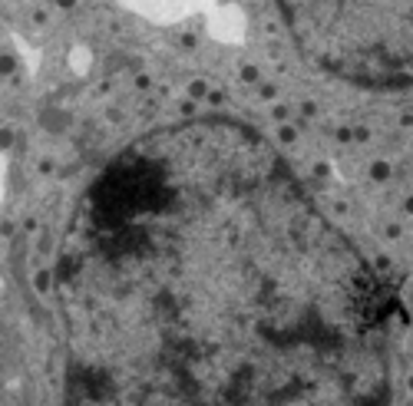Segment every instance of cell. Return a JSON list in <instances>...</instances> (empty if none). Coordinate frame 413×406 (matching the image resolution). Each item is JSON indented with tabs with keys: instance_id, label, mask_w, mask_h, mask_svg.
Segmentation results:
<instances>
[{
	"instance_id": "cell-1",
	"label": "cell",
	"mask_w": 413,
	"mask_h": 406,
	"mask_svg": "<svg viewBox=\"0 0 413 406\" xmlns=\"http://www.w3.org/2000/svg\"><path fill=\"white\" fill-rule=\"evenodd\" d=\"M53 278L66 406H387L373 268L245 126L119 152Z\"/></svg>"
},
{
	"instance_id": "cell-2",
	"label": "cell",
	"mask_w": 413,
	"mask_h": 406,
	"mask_svg": "<svg viewBox=\"0 0 413 406\" xmlns=\"http://www.w3.org/2000/svg\"><path fill=\"white\" fill-rule=\"evenodd\" d=\"M143 4V0H139ZM202 4H208V0H149L139 14H146L149 17V10L156 7V20H179V17H185V14H192V7H202Z\"/></svg>"
},
{
	"instance_id": "cell-3",
	"label": "cell",
	"mask_w": 413,
	"mask_h": 406,
	"mask_svg": "<svg viewBox=\"0 0 413 406\" xmlns=\"http://www.w3.org/2000/svg\"><path fill=\"white\" fill-rule=\"evenodd\" d=\"M56 4H60V7H73V4H76V0H56Z\"/></svg>"
}]
</instances>
